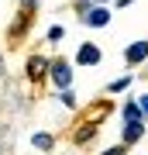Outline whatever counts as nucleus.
<instances>
[{"mask_svg": "<svg viewBox=\"0 0 148 155\" xmlns=\"http://www.w3.org/2000/svg\"><path fill=\"white\" fill-rule=\"evenodd\" d=\"M35 145H38V148H48L52 138H48V134H35Z\"/></svg>", "mask_w": 148, "mask_h": 155, "instance_id": "nucleus-8", "label": "nucleus"}, {"mask_svg": "<svg viewBox=\"0 0 148 155\" xmlns=\"http://www.w3.org/2000/svg\"><path fill=\"white\" fill-rule=\"evenodd\" d=\"M121 152H124V148H114V152H107V155H121Z\"/></svg>", "mask_w": 148, "mask_h": 155, "instance_id": "nucleus-10", "label": "nucleus"}, {"mask_svg": "<svg viewBox=\"0 0 148 155\" xmlns=\"http://www.w3.org/2000/svg\"><path fill=\"white\" fill-rule=\"evenodd\" d=\"M76 62H83V66H97V62H100V48H97L93 41L79 45V52H76Z\"/></svg>", "mask_w": 148, "mask_h": 155, "instance_id": "nucleus-1", "label": "nucleus"}, {"mask_svg": "<svg viewBox=\"0 0 148 155\" xmlns=\"http://www.w3.org/2000/svg\"><path fill=\"white\" fill-rule=\"evenodd\" d=\"M145 59H148V41H134L127 48V62L134 66V62H145Z\"/></svg>", "mask_w": 148, "mask_h": 155, "instance_id": "nucleus-3", "label": "nucleus"}, {"mask_svg": "<svg viewBox=\"0 0 148 155\" xmlns=\"http://www.w3.org/2000/svg\"><path fill=\"white\" fill-rule=\"evenodd\" d=\"M52 79H55L62 90H69V83H72V69L66 66V62H55V66H52Z\"/></svg>", "mask_w": 148, "mask_h": 155, "instance_id": "nucleus-2", "label": "nucleus"}, {"mask_svg": "<svg viewBox=\"0 0 148 155\" xmlns=\"http://www.w3.org/2000/svg\"><path fill=\"white\" fill-rule=\"evenodd\" d=\"M138 107H141V114H148V97H141V100H138Z\"/></svg>", "mask_w": 148, "mask_h": 155, "instance_id": "nucleus-9", "label": "nucleus"}, {"mask_svg": "<svg viewBox=\"0 0 148 155\" xmlns=\"http://www.w3.org/2000/svg\"><path fill=\"white\" fill-rule=\"evenodd\" d=\"M127 83H131V79H114V83H110V93H124V90H127Z\"/></svg>", "mask_w": 148, "mask_h": 155, "instance_id": "nucleus-7", "label": "nucleus"}, {"mask_svg": "<svg viewBox=\"0 0 148 155\" xmlns=\"http://www.w3.org/2000/svg\"><path fill=\"white\" fill-rule=\"evenodd\" d=\"M86 21L93 24V28H104V24L110 21V11H104V7H97V11H90V14H86Z\"/></svg>", "mask_w": 148, "mask_h": 155, "instance_id": "nucleus-4", "label": "nucleus"}, {"mask_svg": "<svg viewBox=\"0 0 148 155\" xmlns=\"http://www.w3.org/2000/svg\"><path fill=\"white\" fill-rule=\"evenodd\" d=\"M141 117H145V114H141L138 104H127V107H124V121H141Z\"/></svg>", "mask_w": 148, "mask_h": 155, "instance_id": "nucleus-6", "label": "nucleus"}, {"mask_svg": "<svg viewBox=\"0 0 148 155\" xmlns=\"http://www.w3.org/2000/svg\"><path fill=\"white\" fill-rule=\"evenodd\" d=\"M24 4H31V0H24Z\"/></svg>", "mask_w": 148, "mask_h": 155, "instance_id": "nucleus-11", "label": "nucleus"}, {"mask_svg": "<svg viewBox=\"0 0 148 155\" xmlns=\"http://www.w3.org/2000/svg\"><path fill=\"white\" fill-rule=\"evenodd\" d=\"M141 131H145V127H141V121H127V127H124V141H127V145H131V141H138V138H141Z\"/></svg>", "mask_w": 148, "mask_h": 155, "instance_id": "nucleus-5", "label": "nucleus"}]
</instances>
